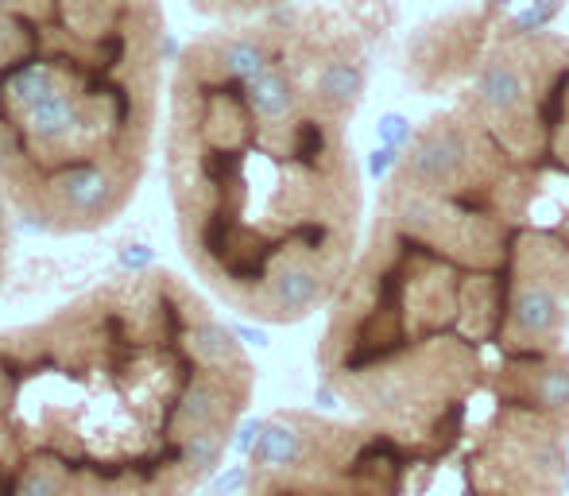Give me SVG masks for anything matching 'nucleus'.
<instances>
[{
	"mask_svg": "<svg viewBox=\"0 0 569 496\" xmlns=\"http://www.w3.org/2000/svg\"><path fill=\"white\" fill-rule=\"evenodd\" d=\"M252 391V357L171 268L101 279L0 330V450L16 496H194Z\"/></svg>",
	"mask_w": 569,
	"mask_h": 496,
	"instance_id": "2",
	"label": "nucleus"
},
{
	"mask_svg": "<svg viewBox=\"0 0 569 496\" xmlns=\"http://www.w3.org/2000/svg\"><path fill=\"white\" fill-rule=\"evenodd\" d=\"M8 276V248H0V284H4Z\"/></svg>",
	"mask_w": 569,
	"mask_h": 496,
	"instance_id": "7",
	"label": "nucleus"
},
{
	"mask_svg": "<svg viewBox=\"0 0 569 496\" xmlns=\"http://www.w3.org/2000/svg\"><path fill=\"white\" fill-rule=\"evenodd\" d=\"M0 496H16V474H12V466H8L4 450H0Z\"/></svg>",
	"mask_w": 569,
	"mask_h": 496,
	"instance_id": "6",
	"label": "nucleus"
},
{
	"mask_svg": "<svg viewBox=\"0 0 569 496\" xmlns=\"http://www.w3.org/2000/svg\"><path fill=\"white\" fill-rule=\"evenodd\" d=\"M411 136H415V128H411V121H407V117L388 113L380 121V140L391 143V148H407V143H411Z\"/></svg>",
	"mask_w": 569,
	"mask_h": 496,
	"instance_id": "5",
	"label": "nucleus"
},
{
	"mask_svg": "<svg viewBox=\"0 0 569 496\" xmlns=\"http://www.w3.org/2000/svg\"><path fill=\"white\" fill-rule=\"evenodd\" d=\"M291 0H190V8L213 20L240 23V20H256V16H268L276 8H287Z\"/></svg>",
	"mask_w": 569,
	"mask_h": 496,
	"instance_id": "4",
	"label": "nucleus"
},
{
	"mask_svg": "<svg viewBox=\"0 0 569 496\" xmlns=\"http://www.w3.org/2000/svg\"><path fill=\"white\" fill-rule=\"evenodd\" d=\"M159 0H0V190L31 229L113 226L148 175Z\"/></svg>",
	"mask_w": 569,
	"mask_h": 496,
	"instance_id": "3",
	"label": "nucleus"
},
{
	"mask_svg": "<svg viewBox=\"0 0 569 496\" xmlns=\"http://www.w3.org/2000/svg\"><path fill=\"white\" fill-rule=\"evenodd\" d=\"M349 121L315 93L302 8L190 39L167 86V198L190 271L229 310L295 326L357 264L365 187Z\"/></svg>",
	"mask_w": 569,
	"mask_h": 496,
	"instance_id": "1",
	"label": "nucleus"
}]
</instances>
